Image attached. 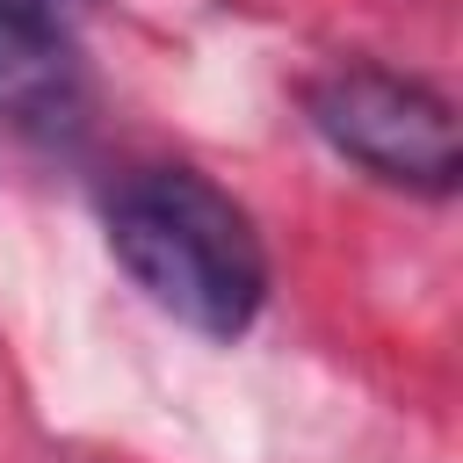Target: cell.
<instances>
[{
	"label": "cell",
	"instance_id": "cell-1",
	"mask_svg": "<svg viewBox=\"0 0 463 463\" xmlns=\"http://www.w3.org/2000/svg\"><path fill=\"white\" fill-rule=\"evenodd\" d=\"M116 268L188 333L239 340L268 304V253L253 217L195 166H145L109 195Z\"/></svg>",
	"mask_w": 463,
	"mask_h": 463
},
{
	"label": "cell",
	"instance_id": "cell-2",
	"mask_svg": "<svg viewBox=\"0 0 463 463\" xmlns=\"http://www.w3.org/2000/svg\"><path fill=\"white\" fill-rule=\"evenodd\" d=\"M304 116L340 159H354L362 174H376L391 188L456 195V181H463L456 109H449L441 87H427L412 72H391V65H369V58L333 65V72L311 80Z\"/></svg>",
	"mask_w": 463,
	"mask_h": 463
},
{
	"label": "cell",
	"instance_id": "cell-3",
	"mask_svg": "<svg viewBox=\"0 0 463 463\" xmlns=\"http://www.w3.org/2000/svg\"><path fill=\"white\" fill-rule=\"evenodd\" d=\"M87 101L72 0H0V123L65 137Z\"/></svg>",
	"mask_w": 463,
	"mask_h": 463
}]
</instances>
